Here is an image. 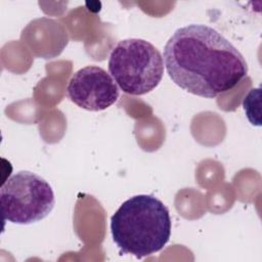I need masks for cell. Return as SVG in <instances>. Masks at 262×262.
<instances>
[{
  "mask_svg": "<svg viewBox=\"0 0 262 262\" xmlns=\"http://www.w3.org/2000/svg\"><path fill=\"white\" fill-rule=\"evenodd\" d=\"M170 79L183 90L214 98L227 92L248 74L238 49L221 33L204 24L178 28L164 48Z\"/></svg>",
  "mask_w": 262,
  "mask_h": 262,
  "instance_id": "obj_1",
  "label": "cell"
},
{
  "mask_svg": "<svg viewBox=\"0 0 262 262\" xmlns=\"http://www.w3.org/2000/svg\"><path fill=\"white\" fill-rule=\"evenodd\" d=\"M113 241L137 259L161 251L171 235L168 208L158 198L137 194L125 201L111 218Z\"/></svg>",
  "mask_w": 262,
  "mask_h": 262,
  "instance_id": "obj_2",
  "label": "cell"
},
{
  "mask_svg": "<svg viewBox=\"0 0 262 262\" xmlns=\"http://www.w3.org/2000/svg\"><path fill=\"white\" fill-rule=\"evenodd\" d=\"M107 66L116 84L131 95L150 92L164 74L161 52L150 42L138 38L119 41L111 51Z\"/></svg>",
  "mask_w": 262,
  "mask_h": 262,
  "instance_id": "obj_3",
  "label": "cell"
},
{
  "mask_svg": "<svg viewBox=\"0 0 262 262\" xmlns=\"http://www.w3.org/2000/svg\"><path fill=\"white\" fill-rule=\"evenodd\" d=\"M0 202L5 221L31 224L51 213L55 196L43 177L30 171H19L1 185Z\"/></svg>",
  "mask_w": 262,
  "mask_h": 262,
  "instance_id": "obj_4",
  "label": "cell"
},
{
  "mask_svg": "<svg viewBox=\"0 0 262 262\" xmlns=\"http://www.w3.org/2000/svg\"><path fill=\"white\" fill-rule=\"evenodd\" d=\"M67 94L79 107L99 112L117 101L119 89L112 76L102 68L86 66L72 76Z\"/></svg>",
  "mask_w": 262,
  "mask_h": 262,
  "instance_id": "obj_5",
  "label": "cell"
},
{
  "mask_svg": "<svg viewBox=\"0 0 262 262\" xmlns=\"http://www.w3.org/2000/svg\"><path fill=\"white\" fill-rule=\"evenodd\" d=\"M260 88L251 89L243 101V106L249 121L256 126H260V113L255 110H260Z\"/></svg>",
  "mask_w": 262,
  "mask_h": 262,
  "instance_id": "obj_6",
  "label": "cell"
}]
</instances>
